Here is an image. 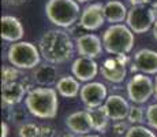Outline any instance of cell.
Masks as SVG:
<instances>
[{"label": "cell", "mask_w": 157, "mask_h": 137, "mask_svg": "<svg viewBox=\"0 0 157 137\" xmlns=\"http://www.w3.org/2000/svg\"><path fill=\"white\" fill-rule=\"evenodd\" d=\"M104 108L107 111L109 119L112 121H123L127 118L130 111L128 102L120 95H109L104 103Z\"/></svg>", "instance_id": "obj_17"}, {"label": "cell", "mask_w": 157, "mask_h": 137, "mask_svg": "<svg viewBox=\"0 0 157 137\" xmlns=\"http://www.w3.org/2000/svg\"><path fill=\"white\" fill-rule=\"evenodd\" d=\"M87 112H89L90 121H92V126L93 130L96 132L104 133L108 127V123H109V117H108L107 111H105L104 106L101 107H96V108H86Z\"/></svg>", "instance_id": "obj_21"}, {"label": "cell", "mask_w": 157, "mask_h": 137, "mask_svg": "<svg viewBox=\"0 0 157 137\" xmlns=\"http://www.w3.org/2000/svg\"><path fill=\"white\" fill-rule=\"evenodd\" d=\"M55 135H56V129L52 125L47 123L40 126V137H55Z\"/></svg>", "instance_id": "obj_29"}, {"label": "cell", "mask_w": 157, "mask_h": 137, "mask_svg": "<svg viewBox=\"0 0 157 137\" xmlns=\"http://www.w3.org/2000/svg\"><path fill=\"white\" fill-rule=\"evenodd\" d=\"M32 85L25 80H19L11 82V84L3 85L2 88V100L4 103V106H15L19 104L23 100L25 95H28L30 92Z\"/></svg>", "instance_id": "obj_12"}, {"label": "cell", "mask_w": 157, "mask_h": 137, "mask_svg": "<svg viewBox=\"0 0 157 137\" xmlns=\"http://www.w3.org/2000/svg\"><path fill=\"white\" fill-rule=\"evenodd\" d=\"M21 78H22V73H21L19 69L14 67V66H3L2 67V84L3 85L19 81Z\"/></svg>", "instance_id": "obj_22"}, {"label": "cell", "mask_w": 157, "mask_h": 137, "mask_svg": "<svg viewBox=\"0 0 157 137\" xmlns=\"http://www.w3.org/2000/svg\"><path fill=\"white\" fill-rule=\"evenodd\" d=\"M7 59L11 66L19 70H33L41 62L40 50L30 41H18L10 45Z\"/></svg>", "instance_id": "obj_5"}, {"label": "cell", "mask_w": 157, "mask_h": 137, "mask_svg": "<svg viewBox=\"0 0 157 137\" xmlns=\"http://www.w3.org/2000/svg\"><path fill=\"white\" fill-rule=\"evenodd\" d=\"M33 81L40 87H51L57 81V67L49 62L40 63L33 71Z\"/></svg>", "instance_id": "obj_18"}, {"label": "cell", "mask_w": 157, "mask_h": 137, "mask_svg": "<svg viewBox=\"0 0 157 137\" xmlns=\"http://www.w3.org/2000/svg\"><path fill=\"white\" fill-rule=\"evenodd\" d=\"M26 2H28V0H3V3H4L6 6H10V7H18V6L25 4Z\"/></svg>", "instance_id": "obj_30"}, {"label": "cell", "mask_w": 157, "mask_h": 137, "mask_svg": "<svg viewBox=\"0 0 157 137\" xmlns=\"http://www.w3.org/2000/svg\"><path fill=\"white\" fill-rule=\"evenodd\" d=\"M25 106L33 117L40 119H52L57 115L59 110L57 91L49 87L32 88L25 97Z\"/></svg>", "instance_id": "obj_2"}, {"label": "cell", "mask_w": 157, "mask_h": 137, "mask_svg": "<svg viewBox=\"0 0 157 137\" xmlns=\"http://www.w3.org/2000/svg\"><path fill=\"white\" fill-rule=\"evenodd\" d=\"M153 37H155L157 41V21L155 22V25H153Z\"/></svg>", "instance_id": "obj_32"}, {"label": "cell", "mask_w": 157, "mask_h": 137, "mask_svg": "<svg viewBox=\"0 0 157 137\" xmlns=\"http://www.w3.org/2000/svg\"><path fill=\"white\" fill-rule=\"evenodd\" d=\"M134 33L127 25L117 23L107 27L102 34V45L108 54L117 55H127L134 47Z\"/></svg>", "instance_id": "obj_4"}, {"label": "cell", "mask_w": 157, "mask_h": 137, "mask_svg": "<svg viewBox=\"0 0 157 137\" xmlns=\"http://www.w3.org/2000/svg\"><path fill=\"white\" fill-rule=\"evenodd\" d=\"M81 13L77 0H48L45 4L47 18L60 29L72 26L81 18Z\"/></svg>", "instance_id": "obj_3"}, {"label": "cell", "mask_w": 157, "mask_h": 137, "mask_svg": "<svg viewBox=\"0 0 157 137\" xmlns=\"http://www.w3.org/2000/svg\"><path fill=\"white\" fill-rule=\"evenodd\" d=\"M104 14L107 22H109L111 25H117L127 19L128 10L119 0H109L104 4Z\"/></svg>", "instance_id": "obj_19"}, {"label": "cell", "mask_w": 157, "mask_h": 137, "mask_svg": "<svg viewBox=\"0 0 157 137\" xmlns=\"http://www.w3.org/2000/svg\"><path fill=\"white\" fill-rule=\"evenodd\" d=\"M82 137H100V136H97V135H86V136H82Z\"/></svg>", "instance_id": "obj_37"}, {"label": "cell", "mask_w": 157, "mask_h": 137, "mask_svg": "<svg viewBox=\"0 0 157 137\" xmlns=\"http://www.w3.org/2000/svg\"><path fill=\"white\" fill-rule=\"evenodd\" d=\"M19 137H40V126L33 122H23L18 127Z\"/></svg>", "instance_id": "obj_24"}, {"label": "cell", "mask_w": 157, "mask_h": 137, "mask_svg": "<svg viewBox=\"0 0 157 137\" xmlns=\"http://www.w3.org/2000/svg\"><path fill=\"white\" fill-rule=\"evenodd\" d=\"M62 137H77V135H74V133H64V135H62Z\"/></svg>", "instance_id": "obj_34"}, {"label": "cell", "mask_w": 157, "mask_h": 137, "mask_svg": "<svg viewBox=\"0 0 157 137\" xmlns=\"http://www.w3.org/2000/svg\"><path fill=\"white\" fill-rule=\"evenodd\" d=\"M77 2L81 4V3H87V2H92V0H77Z\"/></svg>", "instance_id": "obj_36"}, {"label": "cell", "mask_w": 157, "mask_h": 137, "mask_svg": "<svg viewBox=\"0 0 157 137\" xmlns=\"http://www.w3.org/2000/svg\"><path fill=\"white\" fill-rule=\"evenodd\" d=\"M66 126L68 127L71 133L77 136H86L90 135V132L93 130L92 121H90L89 112L87 110H82V111H75L70 114L66 118Z\"/></svg>", "instance_id": "obj_15"}, {"label": "cell", "mask_w": 157, "mask_h": 137, "mask_svg": "<svg viewBox=\"0 0 157 137\" xmlns=\"http://www.w3.org/2000/svg\"><path fill=\"white\" fill-rule=\"evenodd\" d=\"M146 122L152 129L157 130V103L147 106L146 108Z\"/></svg>", "instance_id": "obj_26"}, {"label": "cell", "mask_w": 157, "mask_h": 137, "mask_svg": "<svg viewBox=\"0 0 157 137\" xmlns=\"http://www.w3.org/2000/svg\"><path fill=\"white\" fill-rule=\"evenodd\" d=\"M130 127H131V126H130L128 122H124V121H117V122L113 123L112 130H113V133L116 136H123V135L126 136V133L128 132Z\"/></svg>", "instance_id": "obj_27"}, {"label": "cell", "mask_w": 157, "mask_h": 137, "mask_svg": "<svg viewBox=\"0 0 157 137\" xmlns=\"http://www.w3.org/2000/svg\"><path fill=\"white\" fill-rule=\"evenodd\" d=\"M124 137H157L155 132L149 129V127L141 126V125H134L128 129Z\"/></svg>", "instance_id": "obj_25"}, {"label": "cell", "mask_w": 157, "mask_h": 137, "mask_svg": "<svg viewBox=\"0 0 157 137\" xmlns=\"http://www.w3.org/2000/svg\"><path fill=\"white\" fill-rule=\"evenodd\" d=\"M8 136V125L6 122H2V137Z\"/></svg>", "instance_id": "obj_31"}, {"label": "cell", "mask_w": 157, "mask_h": 137, "mask_svg": "<svg viewBox=\"0 0 157 137\" xmlns=\"http://www.w3.org/2000/svg\"><path fill=\"white\" fill-rule=\"evenodd\" d=\"M126 55H117L113 58H108L104 60V63L100 66L101 75L107 81L112 84H120L124 81L127 69H126Z\"/></svg>", "instance_id": "obj_8"}, {"label": "cell", "mask_w": 157, "mask_h": 137, "mask_svg": "<svg viewBox=\"0 0 157 137\" xmlns=\"http://www.w3.org/2000/svg\"><path fill=\"white\" fill-rule=\"evenodd\" d=\"M141 71L142 74L157 75V52L149 48H142L134 54L132 71Z\"/></svg>", "instance_id": "obj_14"}, {"label": "cell", "mask_w": 157, "mask_h": 137, "mask_svg": "<svg viewBox=\"0 0 157 137\" xmlns=\"http://www.w3.org/2000/svg\"><path fill=\"white\" fill-rule=\"evenodd\" d=\"M11 119L13 122H22V121L26 119V112H25V108H15V110H11Z\"/></svg>", "instance_id": "obj_28"}, {"label": "cell", "mask_w": 157, "mask_h": 137, "mask_svg": "<svg viewBox=\"0 0 157 137\" xmlns=\"http://www.w3.org/2000/svg\"><path fill=\"white\" fill-rule=\"evenodd\" d=\"M81 102L86 106V108H96L104 106L108 97V91L107 87L101 82H87V84L82 85L79 92Z\"/></svg>", "instance_id": "obj_9"}, {"label": "cell", "mask_w": 157, "mask_h": 137, "mask_svg": "<svg viewBox=\"0 0 157 137\" xmlns=\"http://www.w3.org/2000/svg\"><path fill=\"white\" fill-rule=\"evenodd\" d=\"M41 58L52 65H60L70 60L74 55L75 44L64 29H49L38 40Z\"/></svg>", "instance_id": "obj_1"}, {"label": "cell", "mask_w": 157, "mask_h": 137, "mask_svg": "<svg viewBox=\"0 0 157 137\" xmlns=\"http://www.w3.org/2000/svg\"><path fill=\"white\" fill-rule=\"evenodd\" d=\"M2 38L7 42H18L22 40L25 34L23 25L17 17L13 15H3L2 19Z\"/></svg>", "instance_id": "obj_16"}, {"label": "cell", "mask_w": 157, "mask_h": 137, "mask_svg": "<svg viewBox=\"0 0 157 137\" xmlns=\"http://www.w3.org/2000/svg\"><path fill=\"white\" fill-rule=\"evenodd\" d=\"M75 50L79 54V56L90 58V59H96V58L101 56L104 45H102L101 38L94 33H85L77 37L75 40Z\"/></svg>", "instance_id": "obj_10"}, {"label": "cell", "mask_w": 157, "mask_h": 137, "mask_svg": "<svg viewBox=\"0 0 157 137\" xmlns=\"http://www.w3.org/2000/svg\"><path fill=\"white\" fill-rule=\"evenodd\" d=\"M152 8H153V11H155V15H156V21H157V2H153L152 4Z\"/></svg>", "instance_id": "obj_33"}, {"label": "cell", "mask_w": 157, "mask_h": 137, "mask_svg": "<svg viewBox=\"0 0 157 137\" xmlns=\"http://www.w3.org/2000/svg\"><path fill=\"white\" fill-rule=\"evenodd\" d=\"M155 95L157 97V75H156V80H155Z\"/></svg>", "instance_id": "obj_35"}, {"label": "cell", "mask_w": 157, "mask_h": 137, "mask_svg": "<svg viewBox=\"0 0 157 137\" xmlns=\"http://www.w3.org/2000/svg\"><path fill=\"white\" fill-rule=\"evenodd\" d=\"M144 117H146V111H144L142 107L140 106H130V111H128V115H127V122L130 125H138L141 122H144Z\"/></svg>", "instance_id": "obj_23"}, {"label": "cell", "mask_w": 157, "mask_h": 137, "mask_svg": "<svg viewBox=\"0 0 157 137\" xmlns=\"http://www.w3.org/2000/svg\"><path fill=\"white\" fill-rule=\"evenodd\" d=\"M105 23L104 4L102 3H90L81 13L79 26L86 30H97Z\"/></svg>", "instance_id": "obj_11"}, {"label": "cell", "mask_w": 157, "mask_h": 137, "mask_svg": "<svg viewBox=\"0 0 157 137\" xmlns=\"http://www.w3.org/2000/svg\"><path fill=\"white\" fill-rule=\"evenodd\" d=\"M127 26L131 29L132 33H145L150 29L156 22V15L152 6L138 4L131 6L127 14Z\"/></svg>", "instance_id": "obj_6"}, {"label": "cell", "mask_w": 157, "mask_h": 137, "mask_svg": "<svg viewBox=\"0 0 157 137\" xmlns=\"http://www.w3.org/2000/svg\"><path fill=\"white\" fill-rule=\"evenodd\" d=\"M100 67H98L97 62L90 58L79 56L72 62L71 73L79 82H92V80L98 74Z\"/></svg>", "instance_id": "obj_13"}, {"label": "cell", "mask_w": 157, "mask_h": 137, "mask_svg": "<svg viewBox=\"0 0 157 137\" xmlns=\"http://www.w3.org/2000/svg\"><path fill=\"white\" fill-rule=\"evenodd\" d=\"M155 95V82L146 74H134L127 82V96L134 104H144Z\"/></svg>", "instance_id": "obj_7"}, {"label": "cell", "mask_w": 157, "mask_h": 137, "mask_svg": "<svg viewBox=\"0 0 157 137\" xmlns=\"http://www.w3.org/2000/svg\"><path fill=\"white\" fill-rule=\"evenodd\" d=\"M81 84L74 75H64V77L59 78V81L56 82V88L60 96L66 97V99H72L77 97L81 92Z\"/></svg>", "instance_id": "obj_20"}]
</instances>
